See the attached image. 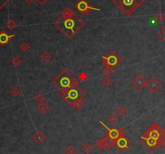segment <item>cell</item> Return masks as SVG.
<instances>
[{"label": "cell", "mask_w": 165, "mask_h": 154, "mask_svg": "<svg viewBox=\"0 0 165 154\" xmlns=\"http://www.w3.org/2000/svg\"><path fill=\"white\" fill-rule=\"evenodd\" d=\"M158 36H159V37H160L163 41H164V43H165V25L163 27H162V28H161L160 30H159V31Z\"/></svg>", "instance_id": "4dcf8cb0"}, {"label": "cell", "mask_w": 165, "mask_h": 154, "mask_svg": "<svg viewBox=\"0 0 165 154\" xmlns=\"http://www.w3.org/2000/svg\"><path fill=\"white\" fill-rule=\"evenodd\" d=\"M34 100H35V101H36L37 103H39V104H40V103L45 102V97L43 95H42V94L39 93V94H37V95H36L35 97H34Z\"/></svg>", "instance_id": "603a6c76"}, {"label": "cell", "mask_w": 165, "mask_h": 154, "mask_svg": "<svg viewBox=\"0 0 165 154\" xmlns=\"http://www.w3.org/2000/svg\"><path fill=\"white\" fill-rule=\"evenodd\" d=\"M84 107V102H83V100H78L75 102H74L71 106V107H73L75 110H78L79 111L82 107Z\"/></svg>", "instance_id": "cb8c5ba5"}, {"label": "cell", "mask_w": 165, "mask_h": 154, "mask_svg": "<svg viewBox=\"0 0 165 154\" xmlns=\"http://www.w3.org/2000/svg\"><path fill=\"white\" fill-rule=\"evenodd\" d=\"M154 18H155V20L157 21V23H161L162 22H163V21L165 20L164 15L162 13H157L156 16H155Z\"/></svg>", "instance_id": "4316f807"}, {"label": "cell", "mask_w": 165, "mask_h": 154, "mask_svg": "<svg viewBox=\"0 0 165 154\" xmlns=\"http://www.w3.org/2000/svg\"><path fill=\"white\" fill-rule=\"evenodd\" d=\"M37 110H38L39 112H41V114L46 113L49 110H50V107L47 103L45 102H42V103H40V104L37 105Z\"/></svg>", "instance_id": "2e32d148"}, {"label": "cell", "mask_w": 165, "mask_h": 154, "mask_svg": "<svg viewBox=\"0 0 165 154\" xmlns=\"http://www.w3.org/2000/svg\"><path fill=\"white\" fill-rule=\"evenodd\" d=\"M95 145L99 149L104 150L105 152H109V150L113 148L110 145H109V142L106 141V139L104 138V137L103 139L99 140L97 142H96Z\"/></svg>", "instance_id": "5bb4252c"}, {"label": "cell", "mask_w": 165, "mask_h": 154, "mask_svg": "<svg viewBox=\"0 0 165 154\" xmlns=\"http://www.w3.org/2000/svg\"><path fill=\"white\" fill-rule=\"evenodd\" d=\"M102 65L104 66H109L111 68L115 69L122 63V59L115 52L110 51L105 56L101 57Z\"/></svg>", "instance_id": "8992f818"}, {"label": "cell", "mask_w": 165, "mask_h": 154, "mask_svg": "<svg viewBox=\"0 0 165 154\" xmlns=\"http://www.w3.org/2000/svg\"><path fill=\"white\" fill-rule=\"evenodd\" d=\"M161 145L163 146V148L164 149V150H165V138L163 139V141H162V144H161Z\"/></svg>", "instance_id": "d590c367"}, {"label": "cell", "mask_w": 165, "mask_h": 154, "mask_svg": "<svg viewBox=\"0 0 165 154\" xmlns=\"http://www.w3.org/2000/svg\"><path fill=\"white\" fill-rule=\"evenodd\" d=\"M54 26L68 40H71L83 29L85 23L70 7H66L62 11L60 17L54 22Z\"/></svg>", "instance_id": "6da1fadb"}, {"label": "cell", "mask_w": 165, "mask_h": 154, "mask_svg": "<svg viewBox=\"0 0 165 154\" xmlns=\"http://www.w3.org/2000/svg\"><path fill=\"white\" fill-rule=\"evenodd\" d=\"M140 143L145 147V149L150 152H154L161 145V142L156 141L155 139L150 137L146 134H143L141 136Z\"/></svg>", "instance_id": "ba28073f"}, {"label": "cell", "mask_w": 165, "mask_h": 154, "mask_svg": "<svg viewBox=\"0 0 165 154\" xmlns=\"http://www.w3.org/2000/svg\"><path fill=\"white\" fill-rule=\"evenodd\" d=\"M92 149H93L92 145H91V144H89L88 142L84 143V145H83V146L81 147V150L85 154H89L92 151Z\"/></svg>", "instance_id": "e0dca14e"}, {"label": "cell", "mask_w": 165, "mask_h": 154, "mask_svg": "<svg viewBox=\"0 0 165 154\" xmlns=\"http://www.w3.org/2000/svg\"><path fill=\"white\" fill-rule=\"evenodd\" d=\"M144 134L155 139L156 141H159L161 142V144H162L163 139L165 138V131L157 124H153L147 131H145Z\"/></svg>", "instance_id": "52a82bcc"}, {"label": "cell", "mask_w": 165, "mask_h": 154, "mask_svg": "<svg viewBox=\"0 0 165 154\" xmlns=\"http://www.w3.org/2000/svg\"><path fill=\"white\" fill-rule=\"evenodd\" d=\"M118 120H119V117H118L117 115H115V114H110L109 116V117H108V121H109L110 122V124H115V123H117L118 121Z\"/></svg>", "instance_id": "83f0119b"}, {"label": "cell", "mask_w": 165, "mask_h": 154, "mask_svg": "<svg viewBox=\"0 0 165 154\" xmlns=\"http://www.w3.org/2000/svg\"><path fill=\"white\" fill-rule=\"evenodd\" d=\"M75 7L79 13H81L82 15H84V16H89L93 11H97V12L101 11L100 8L92 7L86 0H79L77 3L75 5Z\"/></svg>", "instance_id": "9c48e42d"}, {"label": "cell", "mask_w": 165, "mask_h": 154, "mask_svg": "<svg viewBox=\"0 0 165 154\" xmlns=\"http://www.w3.org/2000/svg\"><path fill=\"white\" fill-rule=\"evenodd\" d=\"M102 84L104 85V87H106V88H109L111 86H113V80L111 79L109 77H105L104 79L102 80Z\"/></svg>", "instance_id": "ffe728a7"}, {"label": "cell", "mask_w": 165, "mask_h": 154, "mask_svg": "<svg viewBox=\"0 0 165 154\" xmlns=\"http://www.w3.org/2000/svg\"><path fill=\"white\" fill-rule=\"evenodd\" d=\"M60 97L70 107L78 100H83L87 97V93L79 85L74 86L66 91H60Z\"/></svg>", "instance_id": "3957f363"}, {"label": "cell", "mask_w": 165, "mask_h": 154, "mask_svg": "<svg viewBox=\"0 0 165 154\" xmlns=\"http://www.w3.org/2000/svg\"><path fill=\"white\" fill-rule=\"evenodd\" d=\"M78 77H79V80H80L81 82H84V81H86V80L88 79V75L86 74V73L81 72L79 74Z\"/></svg>", "instance_id": "1f68e13d"}, {"label": "cell", "mask_w": 165, "mask_h": 154, "mask_svg": "<svg viewBox=\"0 0 165 154\" xmlns=\"http://www.w3.org/2000/svg\"><path fill=\"white\" fill-rule=\"evenodd\" d=\"M65 154H77V151L74 149L73 146H68L63 151Z\"/></svg>", "instance_id": "f546056e"}, {"label": "cell", "mask_w": 165, "mask_h": 154, "mask_svg": "<svg viewBox=\"0 0 165 154\" xmlns=\"http://www.w3.org/2000/svg\"><path fill=\"white\" fill-rule=\"evenodd\" d=\"M41 58L44 62H48V61H50V60L52 59V55L50 54L49 52H47V51H45V52H44L41 54Z\"/></svg>", "instance_id": "44dd1931"}, {"label": "cell", "mask_w": 165, "mask_h": 154, "mask_svg": "<svg viewBox=\"0 0 165 154\" xmlns=\"http://www.w3.org/2000/svg\"><path fill=\"white\" fill-rule=\"evenodd\" d=\"M35 1H36L39 5H41V6H45V5L47 3L49 0H35Z\"/></svg>", "instance_id": "836d02e7"}, {"label": "cell", "mask_w": 165, "mask_h": 154, "mask_svg": "<svg viewBox=\"0 0 165 154\" xmlns=\"http://www.w3.org/2000/svg\"><path fill=\"white\" fill-rule=\"evenodd\" d=\"M11 63H12L14 66L19 67L21 65V63H22V61H21V59L19 57H15L12 59V61H11Z\"/></svg>", "instance_id": "f1b7e54d"}, {"label": "cell", "mask_w": 165, "mask_h": 154, "mask_svg": "<svg viewBox=\"0 0 165 154\" xmlns=\"http://www.w3.org/2000/svg\"><path fill=\"white\" fill-rule=\"evenodd\" d=\"M45 140H46V136L40 131H36V133L32 136V141L37 145H41Z\"/></svg>", "instance_id": "9a60e30c"}, {"label": "cell", "mask_w": 165, "mask_h": 154, "mask_svg": "<svg viewBox=\"0 0 165 154\" xmlns=\"http://www.w3.org/2000/svg\"><path fill=\"white\" fill-rule=\"evenodd\" d=\"M100 124L103 125L105 128L107 129V135L104 136V138L106 139V141L109 142V145L113 147L116 145V141L117 140L122 137V136H125L126 135V131L123 128H117L115 127H108L106 125L104 124V122L99 121Z\"/></svg>", "instance_id": "5b68a950"}, {"label": "cell", "mask_w": 165, "mask_h": 154, "mask_svg": "<svg viewBox=\"0 0 165 154\" xmlns=\"http://www.w3.org/2000/svg\"><path fill=\"white\" fill-rule=\"evenodd\" d=\"M114 70H115V69L111 68V67H109V66H104V68L102 69L101 73L102 74L104 75L105 77H110L111 75L113 73Z\"/></svg>", "instance_id": "ac0fdd59"}, {"label": "cell", "mask_w": 165, "mask_h": 154, "mask_svg": "<svg viewBox=\"0 0 165 154\" xmlns=\"http://www.w3.org/2000/svg\"><path fill=\"white\" fill-rule=\"evenodd\" d=\"M130 145H131V142L129 139L126 137V136H122L116 141V146L118 148V149L120 150V152H124L125 150L128 149Z\"/></svg>", "instance_id": "7c38bea8"}, {"label": "cell", "mask_w": 165, "mask_h": 154, "mask_svg": "<svg viewBox=\"0 0 165 154\" xmlns=\"http://www.w3.org/2000/svg\"><path fill=\"white\" fill-rule=\"evenodd\" d=\"M146 86H147V89H148L152 93L155 94L161 88L162 84H161V82H159L156 77H152L147 81Z\"/></svg>", "instance_id": "30bf717a"}, {"label": "cell", "mask_w": 165, "mask_h": 154, "mask_svg": "<svg viewBox=\"0 0 165 154\" xmlns=\"http://www.w3.org/2000/svg\"><path fill=\"white\" fill-rule=\"evenodd\" d=\"M30 48L31 47H30L29 44L28 43V42H24V43H22L20 45V49L23 52H27L30 49Z\"/></svg>", "instance_id": "484cf974"}, {"label": "cell", "mask_w": 165, "mask_h": 154, "mask_svg": "<svg viewBox=\"0 0 165 154\" xmlns=\"http://www.w3.org/2000/svg\"><path fill=\"white\" fill-rule=\"evenodd\" d=\"M132 86L138 91H141L147 85V81L141 74H137L131 81Z\"/></svg>", "instance_id": "8fae6325"}, {"label": "cell", "mask_w": 165, "mask_h": 154, "mask_svg": "<svg viewBox=\"0 0 165 154\" xmlns=\"http://www.w3.org/2000/svg\"><path fill=\"white\" fill-rule=\"evenodd\" d=\"M117 113L118 114V116H124L127 112V109L124 107V106H119L116 110Z\"/></svg>", "instance_id": "d4e9b609"}, {"label": "cell", "mask_w": 165, "mask_h": 154, "mask_svg": "<svg viewBox=\"0 0 165 154\" xmlns=\"http://www.w3.org/2000/svg\"><path fill=\"white\" fill-rule=\"evenodd\" d=\"M112 2L125 16L130 17L144 3V0H112Z\"/></svg>", "instance_id": "277c9868"}, {"label": "cell", "mask_w": 165, "mask_h": 154, "mask_svg": "<svg viewBox=\"0 0 165 154\" xmlns=\"http://www.w3.org/2000/svg\"><path fill=\"white\" fill-rule=\"evenodd\" d=\"M26 3H28V4H31L32 2H33L34 0H24Z\"/></svg>", "instance_id": "e575fe53"}, {"label": "cell", "mask_w": 165, "mask_h": 154, "mask_svg": "<svg viewBox=\"0 0 165 154\" xmlns=\"http://www.w3.org/2000/svg\"><path fill=\"white\" fill-rule=\"evenodd\" d=\"M11 0H0V11L10 2Z\"/></svg>", "instance_id": "d6a6232c"}, {"label": "cell", "mask_w": 165, "mask_h": 154, "mask_svg": "<svg viewBox=\"0 0 165 154\" xmlns=\"http://www.w3.org/2000/svg\"><path fill=\"white\" fill-rule=\"evenodd\" d=\"M10 94H11V96H13L14 98H17L19 97V95H21V91H20V89H19L17 86H13V87L11 89V91H10Z\"/></svg>", "instance_id": "7402d4cb"}, {"label": "cell", "mask_w": 165, "mask_h": 154, "mask_svg": "<svg viewBox=\"0 0 165 154\" xmlns=\"http://www.w3.org/2000/svg\"><path fill=\"white\" fill-rule=\"evenodd\" d=\"M15 37V35L8 34L6 31L0 32V45L4 47L11 41V39Z\"/></svg>", "instance_id": "4fadbf2b"}, {"label": "cell", "mask_w": 165, "mask_h": 154, "mask_svg": "<svg viewBox=\"0 0 165 154\" xmlns=\"http://www.w3.org/2000/svg\"><path fill=\"white\" fill-rule=\"evenodd\" d=\"M5 25H6V27H7V29H9L10 31H13V30L15 29V28H16L17 26H18L17 23H16L14 20H12V19H11V20H9L7 21Z\"/></svg>", "instance_id": "d6986e66"}, {"label": "cell", "mask_w": 165, "mask_h": 154, "mask_svg": "<svg viewBox=\"0 0 165 154\" xmlns=\"http://www.w3.org/2000/svg\"><path fill=\"white\" fill-rule=\"evenodd\" d=\"M52 84L59 91H63L72 86L78 85L79 82L70 73V71H68L66 69H64L53 80Z\"/></svg>", "instance_id": "7a4b0ae2"}]
</instances>
